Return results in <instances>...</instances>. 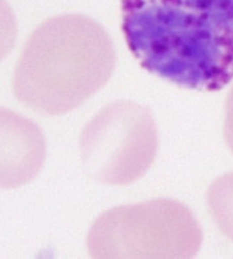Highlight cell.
I'll list each match as a JSON object with an SVG mask.
<instances>
[{
  "mask_svg": "<svg viewBox=\"0 0 233 259\" xmlns=\"http://www.w3.org/2000/svg\"><path fill=\"white\" fill-rule=\"evenodd\" d=\"M42 130L25 116L0 107V188L15 189L30 183L46 159Z\"/></svg>",
  "mask_w": 233,
  "mask_h": 259,
  "instance_id": "5",
  "label": "cell"
},
{
  "mask_svg": "<svg viewBox=\"0 0 233 259\" xmlns=\"http://www.w3.org/2000/svg\"><path fill=\"white\" fill-rule=\"evenodd\" d=\"M207 203L219 229L233 240V173L221 176L211 184Z\"/></svg>",
  "mask_w": 233,
  "mask_h": 259,
  "instance_id": "6",
  "label": "cell"
},
{
  "mask_svg": "<svg viewBox=\"0 0 233 259\" xmlns=\"http://www.w3.org/2000/svg\"><path fill=\"white\" fill-rule=\"evenodd\" d=\"M17 23L7 0H0V61L13 50L17 40Z\"/></svg>",
  "mask_w": 233,
  "mask_h": 259,
  "instance_id": "7",
  "label": "cell"
},
{
  "mask_svg": "<svg viewBox=\"0 0 233 259\" xmlns=\"http://www.w3.org/2000/svg\"><path fill=\"white\" fill-rule=\"evenodd\" d=\"M203 240L190 209L169 199L114 207L93 223L87 237L93 258H193Z\"/></svg>",
  "mask_w": 233,
  "mask_h": 259,
  "instance_id": "3",
  "label": "cell"
},
{
  "mask_svg": "<svg viewBox=\"0 0 233 259\" xmlns=\"http://www.w3.org/2000/svg\"><path fill=\"white\" fill-rule=\"evenodd\" d=\"M116 60L111 37L96 20L73 13L49 18L25 45L14 74V94L37 113L62 115L105 86Z\"/></svg>",
  "mask_w": 233,
  "mask_h": 259,
  "instance_id": "2",
  "label": "cell"
},
{
  "mask_svg": "<svg viewBox=\"0 0 233 259\" xmlns=\"http://www.w3.org/2000/svg\"><path fill=\"white\" fill-rule=\"evenodd\" d=\"M153 114L132 101L106 105L85 126L81 156L88 175L106 185H129L141 179L157 156Z\"/></svg>",
  "mask_w": 233,
  "mask_h": 259,
  "instance_id": "4",
  "label": "cell"
},
{
  "mask_svg": "<svg viewBox=\"0 0 233 259\" xmlns=\"http://www.w3.org/2000/svg\"><path fill=\"white\" fill-rule=\"evenodd\" d=\"M128 48L148 72L183 88L233 80V0H122Z\"/></svg>",
  "mask_w": 233,
  "mask_h": 259,
  "instance_id": "1",
  "label": "cell"
},
{
  "mask_svg": "<svg viewBox=\"0 0 233 259\" xmlns=\"http://www.w3.org/2000/svg\"><path fill=\"white\" fill-rule=\"evenodd\" d=\"M224 136L227 144L233 153V86L226 99Z\"/></svg>",
  "mask_w": 233,
  "mask_h": 259,
  "instance_id": "8",
  "label": "cell"
}]
</instances>
